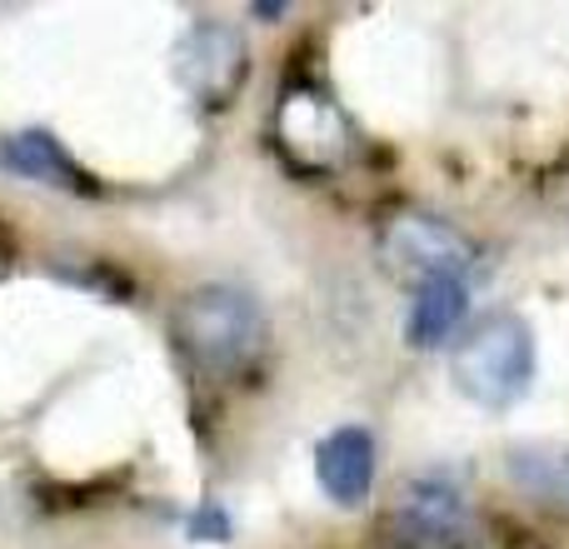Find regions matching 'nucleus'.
I'll return each mask as SVG.
<instances>
[{"label": "nucleus", "instance_id": "nucleus-4", "mask_svg": "<svg viewBox=\"0 0 569 549\" xmlns=\"http://www.w3.org/2000/svg\"><path fill=\"white\" fill-rule=\"evenodd\" d=\"M276 146L305 176H330L350 166L355 126L320 86H290L276 106Z\"/></svg>", "mask_w": 569, "mask_h": 549}, {"label": "nucleus", "instance_id": "nucleus-7", "mask_svg": "<svg viewBox=\"0 0 569 549\" xmlns=\"http://www.w3.org/2000/svg\"><path fill=\"white\" fill-rule=\"evenodd\" d=\"M315 480L335 505L355 510L375 490V440L360 425H340L315 445Z\"/></svg>", "mask_w": 569, "mask_h": 549}, {"label": "nucleus", "instance_id": "nucleus-2", "mask_svg": "<svg viewBox=\"0 0 569 549\" xmlns=\"http://www.w3.org/2000/svg\"><path fill=\"white\" fill-rule=\"evenodd\" d=\"M450 385L480 410H510L535 385V335L520 315H485L455 340Z\"/></svg>", "mask_w": 569, "mask_h": 549}, {"label": "nucleus", "instance_id": "nucleus-9", "mask_svg": "<svg viewBox=\"0 0 569 549\" xmlns=\"http://www.w3.org/2000/svg\"><path fill=\"white\" fill-rule=\"evenodd\" d=\"M470 315V285L465 280H430L415 290L410 315H405V345L415 350H435V345L455 340Z\"/></svg>", "mask_w": 569, "mask_h": 549}, {"label": "nucleus", "instance_id": "nucleus-11", "mask_svg": "<svg viewBox=\"0 0 569 549\" xmlns=\"http://www.w3.org/2000/svg\"><path fill=\"white\" fill-rule=\"evenodd\" d=\"M560 475H565V490H569V460H565V465H560Z\"/></svg>", "mask_w": 569, "mask_h": 549}, {"label": "nucleus", "instance_id": "nucleus-5", "mask_svg": "<svg viewBox=\"0 0 569 549\" xmlns=\"http://www.w3.org/2000/svg\"><path fill=\"white\" fill-rule=\"evenodd\" d=\"M170 70H176V80L186 86L190 100H200L210 110H226L240 96V86H246L250 50L240 40V30L226 26V20H196L176 40Z\"/></svg>", "mask_w": 569, "mask_h": 549}, {"label": "nucleus", "instance_id": "nucleus-6", "mask_svg": "<svg viewBox=\"0 0 569 549\" xmlns=\"http://www.w3.org/2000/svg\"><path fill=\"white\" fill-rule=\"evenodd\" d=\"M390 540L400 549H465L475 540L465 490L450 480H410L390 505Z\"/></svg>", "mask_w": 569, "mask_h": 549}, {"label": "nucleus", "instance_id": "nucleus-3", "mask_svg": "<svg viewBox=\"0 0 569 549\" xmlns=\"http://www.w3.org/2000/svg\"><path fill=\"white\" fill-rule=\"evenodd\" d=\"M375 250H380V266L415 290L430 280H465L480 256L465 230H455L440 216H425V210H395L375 230Z\"/></svg>", "mask_w": 569, "mask_h": 549}, {"label": "nucleus", "instance_id": "nucleus-1", "mask_svg": "<svg viewBox=\"0 0 569 549\" xmlns=\"http://www.w3.org/2000/svg\"><path fill=\"white\" fill-rule=\"evenodd\" d=\"M170 340L206 380H236L266 355V310L236 285H196L170 315Z\"/></svg>", "mask_w": 569, "mask_h": 549}, {"label": "nucleus", "instance_id": "nucleus-10", "mask_svg": "<svg viewBox=\"0 0 569 549\" xmlns=\"http://www.w3.org/2000/svg\"><path fill=\"white\" fill-rule=\"evenodd\" d=\"M190 525H196V530H190L196 540H226V515L220 510H200Z\"/></svg>", "mask_w": 569, "mask_h": 549}, {"label": "nucleus", "instance_id": "nucleus-8", "mask_svg": "<svg viewBox=\"0 0 569 549\" xmlns=\"http://www.w3.org/2000/svg\"><path fill=\"white\" fill-rule=\"evenodd\" d=\"M0 166L10 176H26V180H40V186H56V190H90L86 170L66 156L50 130H16V136L0 140Z\"/></svg>", "mask_w": 569, "mask_h": 549}]
</instances>
